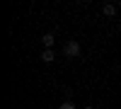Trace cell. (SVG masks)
I'll list each match as a JSON object with an SVG mask.
<instances>
[{
  "mask_svg": "<svg viewBox=\"0 0 121 109\" xmlns=\"http://www.w3.org/2000/svg\"><path fill=\"white\" fill-rule=\"evenodd\" d=\"M41 61H44V63H53V48H44Z\"/></svg>",
  "mask_w": 121,
  "mask_h": 109,
  "instance_id": "cell-2",
  "label": "cell"
},
{
  "mask_svg": "<svg viewBox=\"0 0 121 109\" xmlns=\"http://www.w3.org/2000/svg\"><path fill=\"white\" fill-rule=\"evenodd\" d=\"M102 10H104V15H109V17H114V15H116V5H114V3H107Z\"/></svg>",
  "mask_w": 121,
  "mask_h": 109,
  "instance_id": "cell-4",
  "label": "cell"
},
{
  "mask_svg": "<svg viewBox=\"0 0 121 109\" xmlns=\"http://www.w3.org/2000/svg\"><path fill=\"white\" fill-rule=\"evenodd\" d=\"M85 109H95V107H85Z\"/></svg>",
  "mask_w": 121,
  "mask_h": 109,
  "instance_id": "cell-6",
  "label": "cell"
},
{
  "mask_svg": "<svg viewBox=\"0 0 121 109\" xmlns=\"http://www.w3.org/2000/svg\"><path fill=\"white\" fill-rule=\"evenodd\" d=\"M65 56L78 58V56H80V44H78V41H68V44H65Z\"/></svg>",
  "mask_w": 121,
  "mask_h": 109,
  "instance_id": "cell-1",
  "label": "cell"
},
{
  "mask_svg": "<svg viewBox=\"0 0 121 109\" xmlns=\"http://www.w3.org/2000/svg\"><path fill=\"white\" fill-rule=\"evenodd\" d=\"M60 109H75V104H73V102H63V104H60Z\"/></svg>",
  "mask_w": 121,
  "mask_h": 109,
  "instance_id": "cell-5",
  "label": "cell"
},
{
  "mask_svg": "<svg viewBox=\"0 0 121 109\" xmlns=\"http://www.w3.org/2000/svg\"><path fill=\"white\" fill-rule=\"evenodd\" d=\"M53 41H56L53 34H44V36H41V44H44L46 48H53Z\"/></svg>",
  "mask_w": 121,
  "mask_h": 109,
  "instance_id": "cell-3",
  "label": "cell"
}]
</instances>
